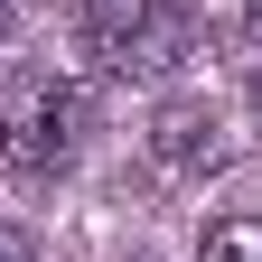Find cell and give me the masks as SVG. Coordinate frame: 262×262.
Listing matches in <instances>:
<instances>
[{"mask_svg":"<svg viewBox=\"0 0 262 262\" xmlns=\"http://www.w3.org/2000/svg\"><path fill=\"white\" fill-rule=\"evenodd\" d=\"M75 122H84V103L66 84H28L10 131H0V169L10 178H56L66 159H75Z\"/></svg>","mask_w":262,"mask_h":262,"instance_id":"1","label":"cell"},{"mask_svg":"<svg viewBox=\"0 0 262 262\" xmlns=\"http://www.w3.org/2000/svg\"><path fill=\"white\" fill-rule=\"evenodd\" d=\"M187 47H196V19H187V0H141V10H122V19H113V38L94 47V56H103V75L150 84V75H169Z\"/></svg>","mask_w":262,"mask_h":262,"instance_id":"2","label":"cell"},{"mask_svg":"<svg viewBox=\"0 0 262 262\" xmlns=\"http://www.w3.org/2000/svg\"><path fill=\"white\" fill-rule=\"evenodd\" d=\"M206 150H215V103H196V94L159 103V122H150V159L159 169H196Z\"/></svg>","mask_w":262,"mask_h":262,"instance_id":"3","label":"cell"},{"mask_svg":"<svg viewBox=\"0 0 262 262\" xmlns=\"http://www.w3.org/2000/svg\"><path fill=\"white\" fill-rule=\"evenodd\" d=\"M196 262H262V215H215Z\"/></svg>","mask_w":262,"mask_h":262,"instance_id":"4","label":"cell"},{"mask_svg":"<svg viewBox=\"0 0 262 262\" xmlns=\"http://www.w3.org/2000/svg\"><path fill=\"white\" fill-rule=\"evenodd\" d=\"M0 262H38V244H28V225H0Z\"/></svg>","mask_w":262,"mask_h":262,"instance_id":"5","label":"cell"},{"mask_svg":"<svg viewBox=\"0 0 262 262\" xmlns=\"http://www.w3.org/2000/svg\"><path fill=\"white\" fill-rule=\"evenodd\" d=\"M253 113H262V66H253Z\"/></svg>","mask_w":262,"mask_h":262,"instance_id":"6","label":"cell"},{"mask_svg":"<svg viewBox=\"0 0 262 262\" xmlns=\"http://www.w3.org/2000/svg\"><path fill=\"white\" fill-rule=\"evenodd\" d=\"M0 28H10V0H0Z\"/></svg>","mask_w":262,"mask_h":262,"instance_id":"7","label":"cell"}]
</instances>
